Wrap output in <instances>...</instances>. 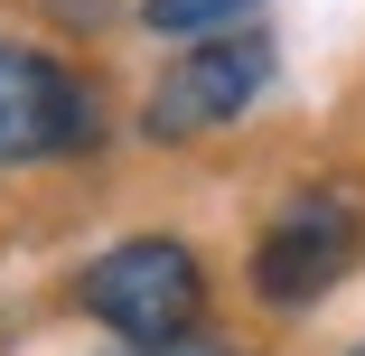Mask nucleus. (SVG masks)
<instances>
[{
  "label": "nucleus",
  "instance_id": "f257e3e1",
  "mask_svg": "<svg viewBox=\"0 0 365 356\" xmlns=\"http://www.w3.org/2000/svg\"><path fill=\"white\" fill-rule=\"evenodd\" d=\"M76 300H85L103 328H122V337H178V328L206 310V272H197V253H187L178 235H122L113 253L85 263Z\"/></svg>",
  "mask_w": 365,
  "mask_h": 356
},
{
  "label": "nucleus",
  "instance_id": "f03ea898",
  "mask_svg": "<svg viewBox=\"0 0 365 356\" xmlns=\"http://www.w3.org/2000/svg\"><path fill=\"white\" fill-rule=\"evenodd\" d=\"M262 85H272V47H262L253 29H235V38H197V47L169 66V76H160V94L140 103V131H150V141L225 131Z\"/></svg>",
  "mask_w": 365,
  "mask_h": 356
},
{
  "label": "nucleus",
  "instance_id": "7ed1b4c3",
  "mask_svg": "<svg viewBox=\"0 0 365 356\" xmlns=\"http://www.w3.org/2000/svg\"><path fill=\"white\" fill-rule=\"evenodd\" d=\"M356 244H365V225H356L346 197H300V206H281L272 235L253 244V291L272 310H309V300H328L346 281Z\"/></svg>",
  "mask_w": 365,
  "mask_h": 356
},
{
  "label": "nucleus",
  "instance_id": "20e7f679",
  "mask_svg": "<svg viewBox=\"0 0 365 356\" xmlns=\"http://www.w3.org/2000/svg\"><path fill=\"white\" fill-rule=\"evenodd\" d=\"M94 141V94L66 76L47 47L0 38V169L10 160H56Z\"/></svg>",
  "mask_w": 365,
  "mask_h": 356
},
{
  "label": "nucleus",
  "instance_id": "39448f33",
  "mask_svg": "<svg viewBox=\"0 0 365 356\" xmlns=\"http://www.w3.org/2000/svg\"><path fill=\"white\" fill-rule=\"evenodd\" d=\"M140 29L150 38H235V29H253V0H140Z\"/></svg>",
  "mask_w": 365,
  "mask_h": 356
},
{
  "label": "nucleus",
  "instance_id": "423d86ee",
  "mask_svg": "<svg viewBox=\"0 0 365 356\" xmlns=\"http://www.w3.org/2000/svg\"><path fill=\"white\" fill-rule=\"evenodd\" d=\"M122 356H225L215 337H197V328H178V337H131Z\"/></svg>",
  "mask_w": 365,
  "mask_h": 356
},
{
  "label": "nucleus",
  "instance_id": "0eeeda50",
  "mask_svg": "<svg viewBox=\"0 0 365 356\" xmlns=\"http://www.w3.org/2000/svg\"><path fill=\"white\" fill-rule=\"evenodd\" d=\"M356 356H365V347H356Z\"/></svg>",
  "mask_w": 365,
  "mask_h": 356
}]
</instances>
